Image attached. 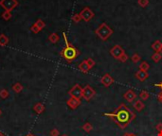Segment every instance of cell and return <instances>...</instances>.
Instances as JSON below:
<instances>
[{"instance_id":"cell-43","label":"cell","mask_w":162,"mask_h":136,"mask_svg":"<svg viewBox=\"0 0 162 136\" xmlns=\"http://www.w3.org/2000/svg\"><path fill=\"white\" fill-rule=\"evenodd\" d=\"M62 136H68V135H67V134H63Z\"/></svg>"},{"instance_id":"cell-38","label":"cell","mask_w":162,"mask_h":136,"mask_svg":"<svg viewBox=\"0 0 162 136\" xmlns=\"http://www.w3.org/2000/svg\"><path fill=\"white\" fill-rule=\"evenodd\" d=\"M25 136H35L34 134H32V133H28L27 135H25Z\"/></svg>"},{"instance_id":"cell-40","label":"cell","mask_w":162,"mask_h":136,"mask_svg":"<svg viewBox=\"0 0 162 136\" xmlns=\"http://www.w3.org/2000/svg\"><path fill=\"white\" fill-rule=\"evenodd\" d=\"M0 136H6V135L4 134L3 132H1V131H0Z\"/></svg>"},{"instance_id":"cell-9","label":"cell","mask_w":162,"mask_h":136,"mask_svg":"<svg viewBox=\"0 0 162 136\" xmlns=\"http://www.w3.org/2000/svg\"><path fill=\"white\" fill-rule=\"evenodd\" d=\"M66 104L71 110H76L81 105V99L70 97V98H68V100L66 101Z\"/></svg>"},{"instance_id":"cell-4","label":"cell","mask_w":162,"mask_h":136,"mask_svg":"<svg viewBox=\"0 0 162 136\" xmlns=\"http://www.w3.org/2000/svg\"><path fill=\"white\" fill-rule=\"evenodd\" d=\"M0 6L7 11H12L18 6V1L17 0H1Z\"/></svg>"},{"instance_id":"cell-16","label":"cell","mask_w":162,"mask_h":136,"mask_svg":"<svg viewBox=\"0 0 162 136\" xmlns=\"http://www.w3.org/2000/svg\"><path fill=\"white\" fill-rule=\"evenodd\" d=\"M9 38L5 34H0V45L1 47H6V45L9 44Z\"/></svg>"},{"instance_id":"cell-24","label":"cell","mask_w":162,"mask_h":136,"mask_svg":"<svg viewBox=\"0 0 162 136\" xmlns=\"http://www.w3.org/2000/svg\"><path fill=\"white\" fill-rule=\"evenodd\" d=\"M34 24L38 26L40 30H42V29L45 28V26H46V23H45L42 19H38L37 21H36V22L34 23Z\"/></svg>"},{"instance_id":"cell-8","label":"cell","mask_w":162,"mask_h":136,"mask_svg":"<svg viewBox=\"0 0 162 136\" xmlns=\"http://www.w3.org/2000/svg\"><path fill=\"white\" fill-rule=\"evenodd\" d=\"M124 53V50L123 48L120 47V45L117 44V45H114L113 47H112L110 49V54L112 56H113L115 59H117V60H119V58L122 55V54Z\"/></svg>"},{"instance_id":"cell-30","label":"cell","mask_w":162,"mask_h":136,"mask_svg":"<svg viewBox=\"0 0 162 136\" xmlns=\"http://www.w3.org/2000/svg\"><path fill=\"white\" fill-rule=\"evenodd\" d=\"M138 3L141 8H145L149 4V0H138Z\"/></svg>"},{"instance_id":"cell-39","label":"cell","mask_w":162,"mask_h":136,"mask_svg":"<svg viewBox=\"0 0 162 136\" xmlns=\"http://www.w3.org/2000/svg\"><path fill=\"white\" fill-rule=\"evenodd\" d=\"M157 136H162V131H158V133H157Z\"/></svg>"},{"instance_id":"cell-6","label":"cell","mask_w":162,"mask_h":136,"mask_svg":"<svg viewBox=\"0 0 162 136\" xmlns=\"http://www.w3.org/2000/svg\"><path fill=\"white\" fill-rule=\"evenodd\" d=\"M96 94L95 90H94L90 85L84 86V88L83 90V97L86 101H90L94 97V96Z\"/></svg>"},{"instance_id":"cell-5","label":"cell","mask_w":162,"mask_h":136,"mask_svg":"<svg viewBox=\"0 0 162 136\" xmlns=\"http://www.w3.org/2000/svg\"><path fill=\"white\" fill-rule=\"evenodd\" d=\"M83 90H84V88L81 87V85L75 84L73 87L69 90L68 94L71 97H75V98L81 99L83 97Z\"/></svg>"},{"instance_id":"cell-3","label":"cell","mask_w":162,"mask_h":136,"mask_svg":"<svg viewBox=\"0 0 162 136\" xmlns=\"http://www.w3.org/2000/svg\"><path fill=\"white\" fill-rule=\"evenodd\" d=\"M95 33L102 41H106L110 36L113 34V29L106 23H102L95 30Z\"/></svg>"},{"instance_id":"cell-31","label":"cell","mask_w":162,"mask_h":136,"mask_svg":"<svg viewBox=\"0 0 162 136\" xmlns=\"http://www.w3.org/2000/svg\"><path fill=\"white\" fill-rule=\"evenodd\" d=\"M30 31H31L32 33H34V34H37V33H39L41 30L39 29V28H38V26H36L35 24H33L32 26H30Z\"/></svg>"},{"instance_id":"cell-37","label":"cell","mask_w":162,"mask_h":136,"mask_svg":"<svg viewBox=\"0 0 162 136\" xmlns=\"http://www.w3.org/2000/svg\"><path fill=\"white\" fill-rule=\"evenodd\" d=\"M122 136H136V135H135V134H133V133H125V134H123Z\"/></svg>"},{"instance_id":"cell-12","label":"cell","mask_w":162,"mask_h":136,"mask_svg":"<svg viewBox=\"0 0 162 136\" xmlns=\"http://www.w3.org/2000/svg\"><path fill=\"white\" fill-rule=\"evenodd\" d=\"M148 77H149V74H148V72H145V71H141V70H138L137 73H136V78L139 80V81H144L148 79Z\"/></svg>"},{"instance_id":"cell-29","label":"cell","mask_w":162,"mask_h":136,"mask_svg":"<svg viewBox=\"0 0 162 136\" xmlns=\"http://www.w3.org/2000/svg\"><path fill=\"white\" fill-rule=\"evenodd\" d=\"M131 60L133 61V62L137 63V62H138L139 61L141 60V58H140V56H139L138 53H135L134 55H133V56L131 57Z\"/></svg>"},{"instance_id":"cell-42","label":"cell","mask_w":162,"mask_h":136,"mask_svg":"<svg viewBox=\"0 0 162 136\" xmlns=\"http://www.w3.org/2000/svg\"><path fill=\"white\" fill-rule=\"evenodd\" d=\"M1 115H2V111H1V109H0V116H1Z\"/></svg>"},{"instance_id":"cell-18","label":"cell","mask_w":162,"mask_h":136,"mask_svg":"<svg viewBox=\"0 0 162 136\" xmlns=\"http://www.w3.org/2000/svg\"><path fill=\"white\" fill-rule=\"evenodd\" d=\"M48 40H49V42H50V43L56 44L58 41L60 40V37H59V35H58L57 33H51L50 35H49Z\"/></svg>"},{"instance_id":"cell-10","label":"cell","mask_w":162,"mask_h":136,"mask_svg":"<svg viewBox=\"0 0 162 136\" xmlns=\"http://www.w3.org/2000/svg\"><path fill=\"white\" fill-rule=\"evenodd\" d=\"M101 83L104 86V87H109L110 85L114 83V79L109 74H105L104 76H102V78L101 79Z\"/></svg>"},{"instance_id":"cell-2","label":"cell","mask_w":162,"mask_h":136,"mask_svg":"<svg viewBox=\"0 0 162 136\" xmlns=\"http://www.w3.org/2000/svg\"><path fill=\"white\" fill-rule=\"evenodd\" d=\"M63 37H64V40H65L66 47L62 49L60 54H61L62 58H64L67 62H71L80 55V51L68 42L66 34L65 32H63Z\"/></svg>"},{"instance_id":"cell-35","label":"cell","mask_w":162,"mask_h":136,"mask_svg":"<svg viewBox=\"0 0 162 136\" xmlns=\"http://www.w3.org/2000/svg\"><path fill=\"white\" fill-rule=\"evenodd\" d=\"M157 99H158V101L162 104V91L158 94V96H157Z\"/></svg>"},{"instance_id":"cell-28","label":"cell","mask_w":162,"mask_h":136,"mask_svg":"<svg viewBox=\"0 0 162 136\" xmlns=\"http://www.w3.org/2000/svg\"><path fill=\"white\" fill-rule=\"evenodd\" d=\"M85 61H86V63H87V65L89 66L90 69H92V68L95 66V64H96L95 61H94L93 59H91V58H88L87 60H85Z\"/></svg>"},{"instance_id":"cell-41","label":"cell","mask_w":162,"mask_h":136,"mask_svg":"<svg viewBox=\"0 0 162 136\" xmlns=\"http://www.w3.org/2000/svg\"><path fill=\"white\" fill-rule=\"evenodd\" d=\"M159 53L162 55V45H161V48H160V50H159Z\"/></svg>"},{"instance_id":"cell-26","label":"cell","mask_w":162,"mask_h":136,"mask_svg":"<svg viewBox=\"0 0 162 136\" xmlns=\"http://www.w3.org/2000/svg\"><path fill=\"white\" fill-rule=\"evenodd\" d=\"M12 12L11 11H5L3 13H2V18L4 20H6V21H9L12 18Z\"/></svg>"},{"instance_id":"cell-25","label":"cell","mask_w":162,"mask_h":136,"mask_svg":"<svg viewBox=\"0 0 162 136\" xmlns=\"http://www.w3.org/2000/svg\"><path fill=\"white\" fill-rule=\"evenodd\" d=\"M9 96H10V94H9V91L7 89H2L1 91H0V97H1L2 99L8 98Z\"/></svg>"},{"instance_id":"cell-36","label":"cell","mask_w":162,"mask_h":136,"mask_svg":"<svg viewBox=\"0 0 162 136\" xmlns=\"http://www.w3.org/2000/svg\"><path fill=\"white\" fill-rule=\"evenodd\" d=\"M155 86H156V87H159L161 89V91H162V81H161V82H159V83H156Z\"/></svg>"},{"instance_id":"cell-7","label":"cell","mask_w":162,"mask_h":136,"mask_svg":"<svg viewBox=\"0 0 162 136\" xmlns=\"http://www.w3.org/2000/svg\"><path fill=\"white\" fill-rule=\"evenodd\" d=\"M80 15H81V17H82V19L84 21L89 22L94 17V12L90 10L88 7H85V8L83 9L82 11L80 12Z\"/></svg>"},{"instance_id":"cell-13","label":"cell","mask_w":162,"mask_h":136,"mask_svg":"<svg viewBox=\"0 0 162 136\" xmlns=\"http://www.w3.org/2000/svg\"><path fill=\"white\" fill-rule=\"evenodd\" d=\"M45 110H46V107H45V105L43 103H41V102L36 103L35 105L33 106V111L37 113V115H40V113L44 112Z\"/></svg>"},{"instance_id":"cell-15","label":"cell","mask_w":162,"mask_h":136,"mask_svg":"<svg viewBox=\"0 0 162 136\" xmlns=\"http://www.w3.org/2000/svg\"><path fill=\"white\" fill-rule=\"evenodd\" d=\"M133 107L136 111L138 112H141L144 108H145V105H144V103L141 101V100H137L136 102H135L133 104Z\"/></svg>"},{"instance_id":"cell-22","label":"cell","mask_w":162,"mask_h":136,"mask_svg":"<svg viewBox=\"0 0 162 136\" xmlns=\"http://www.w3.org/2000/svg\"><path fill=\"white\" fill-rule=\"evenodd\" d=\"M152 60L154 61L155 62H158L160 60H161V58H162V55L159 53V52H156V53H154L152 55Z\"/></svg>"},{"instance_id":"cell-1","label":"cell","mask_w":162,"mask_h":136,"mask_svg":"<svg viewBox=\"0 0 162 136\" xmlns=\"http://www.w3.org/2000/svg\"><path fill=\"white\" fill-rule=\"evenodd\" d=\"M103 115L110 117L121 130L125 129L126 127L136 118V115L123 103L120 104L113 112L103 113Z\"/></svg>"},{"instance_id":"cell-21","label":"cell","mask_w":162,"mask_h":136,"mask_svg":"<svg viewBox=\"0 0 162 136\" xmlns=\"http://www.w3.org/2000/svg\"><path fill=\"white\" fill-rule=\"evenodd\" d=\"M139 97H140L141 100H147V99L149 98V97H150V94L148 93L147 91L142 90L140 92V94H139Z\"/></svg>"},{"instance_id":"cell-14","label":"cell","mask_w":162,"mask_h":136,"mask_svg":"<svg viewBox=\"0 0 162 136\" xmlns=\"http://www.w3.org/2000/svg\"><path fill=\"white\" fill-rule=\"evenodd\" d=\"M78 68H79V70H80L81 72H83V73H84V74H86L87 72L90 70V68H89V66L87 65L86 61H85V60L80 63L79 66H78Z\"/></svg>"},{"instance_id":"cell-19","label":"cell","mask_w":162,"mask_h":136,"mask_svg":"<svg viewBox=\"0 0 162 136\" xmlns=\"http://www.w3.org/2000/svg\"><path fill=\"white\" fill-rule=\"evenodd\" d=\"M161 45H162V43L160 42V41L157 40V41H156V42L152 44V48L154 49L156 52H159L160 48H161Z\"/></svg>"},{"instance_id":"cell-17","label":"cell","mask_w":162,"mask_h":136,"mask_svg":"<svg viewBox=\"0 0 162 136\" xmlns=\"http://www.w3.org/2000/svg\"><path fill=\"white\" fill-rule=\"evenodd\" d=\"M12 90L14 93L19 94L20 92H22V90H23V85H22L20 82H16L14 85H12Z\"/></svg>"},{"instance_id":"cell-34","label":"cell","mask_w":162,"mask_h":136,"mask_svg":"<svg viewBox=\"0 0 162 136\" xmlns=\"http://www.w3.org/2000/svg\"><path fill=\"white\" fill-rule=\"evenodd\" d=\"M156 129L158 130V131H162V123H158L156 125Z\"/></svg>"},{"instance_id":"cell-27","label":"cell","mask_w":162,"mask_h":136,"mask_svg":"<svg viewBox=\"0 0 162 136\" xmlns=\"http://www.w3.org/2000/svg\"><path fill=\"white\" fill-rule=\"evenodd\" d=\"M72 21H73L74 23H76V24H77V23H79L81 20H82V17H81V15H80V13H75V14L72 16Z\"/></svg>"},{"instance_id":"cell-32","label":"cell","mask_w":162,"mask_h":136,"mask_svg":"<svg viewBox=\"0 0 162 136\" xmlns=\"http://www.w3.org/2000/svg\"><path fill=\"white\" fill-rule=\"evenodd\" d=\"M127 60H128V56H127V54H126L125 52L119 58V61L121 62H125Z\"/></svg>"},{"instance_id":"cell-11","label":"cell","mask_w":162,"mask_h":136,"mask_svg":"<svg viewBox=\"0 0 162 136\" xmlns=\"http://www.w3.org/2000/svg\"><path fill=\"white\" fill-rule=\"evenodd\" d=\"M123 97L127 100L129 103H132L135 99L137 98V94L134 92L133 90H128L127 92H126L124 94H123Z\"/></svg>"},{"instance_id":"cell-33","label":"cell","mask_w":162,"mask_h":136,"mask_svg":"<svg viewBox=\"0 0 162 136\" xmlns=\"http://www.w3.org/2000/svg\"><path fill=\"white\" fill-rule=\"evenodd\" d=\"M49 134H50V136H59L60 132L57 129H52L50 130V132H49Z\"/></svg>"},{"instance_id":"cell-23","label":"cell","mask_w":162,"mask_h":136,"mask_svg":"<svg viewBox=\"0 0 162 136\" xmlns=\"http://www.w3.org/2000/svg\"><path fill=\"white\" fill-rule=\"evenodd\" d=\"M82 129L85 131V132H90L92 130H93V126L90 124V123H88V122H86L83 127H82Z\"/></svg>"},{"instance_id":"cell-20","label":"cell","mask_w":162,"mask_h":136,"mask_svg":"<svg viewBox=\"0 0 162 136\" xmlns=\"http://www.w3.org/2000/svg\"><path fill=\"white\" fill-rule=\"evenodd\" d=\"M149 68H150V65L147 62H142L140 63V65H139V70H141V71L147 72L148 70H149Z\"/></svg>"}]
</instances>
